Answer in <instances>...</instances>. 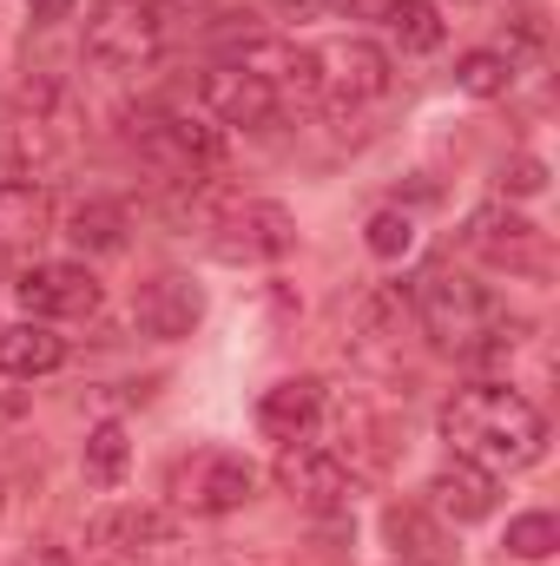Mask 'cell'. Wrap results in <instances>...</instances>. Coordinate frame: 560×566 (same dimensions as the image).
I'll return each mask as SVG.
<instances>
[{
    "label": "cell",
    "instance_id": "29",
    "mask_svg": "<svg viewBox=\"0 0 560 566\" xmlns=\"http://www.w3.org/2000/svg\"><path fill=\"white\" fill-rule=\"evenodd\" d=\"M73 7H80V0H27V13H33V20H46V27H53V20H66Z\"/></svg>",
    "mask_w": 560,
    "mask_h": 566
},
{
    "label": "cell",
    "instance_id": "9",
    "mask_svg": "<svg viewBox=\"0 0 560 566\" xmlns=\"http://www.w3.org/2000/svg\"><path fill=\"white\" fill-rule=\"evenodd\" d=\"M198 99H205V119L211 126H271L283 113V93L265 80V73H251V66H238V60H218L205 80H198Z\"/></svg>",
    "mask_w": 560,
    "mask_h": 566
},
{
    "label": "cell",
    "instance_id": "23",
    "mask_svg": "<svg viewBox=\"0 0 560 566\" xmlns=\"http://www.w3.org/2000/svg\"><path fill=\"white\" fill-rule=\"evenodd\" d=\"M80 468H86V481H93V488H120V481H126V468H133V434H126V422H93V428H86Z\"/></svg>",
    "mask_w": 560,
    "mask_h": 566
},
{
    "label": "cell",
    "instance_id": "21",
    "mask_svg": "<svg viewBox=\"0 0 560 566\" xmlns=\"http://www.w3.org/2000/svg\"><path fill=\"white\" fill-rule=\"evenodd\" d=\"M66 244L73 251H86V258H113V251H126V231H133V218H126V205H113V198H86V205H73L66 211Z\"/></svg>",
    "mask_w": 560,
    "mask_h": 566
},
{
    "label": "cell",
    "instance_id": "6",
    "mask_svg": "<svg viewBox=\"0 0 560 566\" xmlns=\"http://www.w3.org/2000/svg\"><path fill=\"white\" fill-rule=\"evenodd\" d=\"M297 251V218L271 205V198H245V205H225L218 224H211V258L218 264H283Z\"/></svg>",
    "mask_w": 560,
    "mask_h": 566
},
{
    "label": "cell",
    "instance_id": "12",
    "mask_svg": "<svg viewBox=\"0 0 560 566\" xmlns=\"http://www.w3.org/2000/svg\"><path fill=\"white\" fill-rule=\"evenodd\" d=\"M133 323H139L152 343H185L198 323H205V290L185 277V271H158L133 290Z\"/></svg>",
    "mask_w": 560,
    "mask_h": 566
},
{
    "label": "cell",
    "instance_id": "24",
    "mask_svg": "<svg viewBox=\"0 0 560 566\" xmlns=\"http://www.w3.org/2000/svg\"><path fill=\"white\" fill-rule=\"evenodd\" d=\"M515 80H521V60L501 53V46H475V53L455 60V86H462L468 99H501Z\"/></svg>",
    "mask_w": 560,
    "mask_h": 566
},
{
    "label": "cell",
    "instance_id": "15",
    "mask_svg": "<svg viewBox=\"0 0 560 566\" xmlns=\"http://www.w3.org/2000/svg\"><path fill=\"white\" fill-rule=\"evenodd\" d=\"M383 541L403 566H455V547H448V521H435L422 501H396L383 507Z\"/></svg>",
    "mask_w": 560,
    "mask_h": 566
},
{
    "label": "cell",
    "instance_id": "19",
    "mask_svg": "<svg viewBox=\"0 0 560 566\" xmlns=\"http://www.w3.org/2000/svg\"><path fill=\"white\" fill-rule=\"evenodd\" d=\"M46 231H53V198H46V185L7 178V185H0V251H27V244H40Z\"/></svg>",
    "mask_w": 560,
    "mask_h": 566
},
{
    "label": "cell",
    "instance_id": "8",
    "mask_svg": "<svg viewBox=\"0 0 560 566\" xmlns=\"http://www.w3.org/2000/svg\"><path fill=\"white\" fill-rule=\"evenodd\" d=\"M251 494H258V468L231 448H205L172 468V501L185 514H238Z\"/></svg>",
    "mask_w": 560,
    "mask_h": 566
},
{
    "label": "cell",
    "instance_id": "17",
    "mask_svg": "<svg viewBox=\"0 0 560 566\" xmlns=\"http://www.w3.org/2000/svg\"><path fill=\"white\" fill-rule=\"evenodd\" d=\"M336 7H350V13H363V20H376L403 53H435V46L448 40V27H442L435 0H336Z\"/></svg>",
    "mask_w": 560,
    "mask_h": 566
},
{
    "label": "cell",
    "instance_id": "7",
    "mask_svg": "<svg viewBox=\"0 0 560 566\" xmlns=\"http://www.w3.org/2000/svg\"><path fill=\"white\" fill-rule=\"evenodd\" d=\"M133 145H139L158 171L191 178V171H205V165L225 158V126H211L205 113H172V106H158V113H139V119H133Z\"/></svg>",
    "mask_w": 560,
    "mask_h": 566
},
{
    "label": "cell",
    "instance_id": "20",
    "mask_svg": "<svg viewBox=\"0 0 560 566\" xmlns=\"http://www.w3.org/2000/svg\"><path fill=\"white\" fill-rule=\"evenodd\" d=\"M93 547H106V554H152V547H165V534H172V521L158 514V507H106V514H93Z\"/></svg>",
    "mask_w": 560,
    "mask_h": 566
},
{
    "label": "cell",
    "instance_id": "28",
    "mask_svg": "<svg viewBox=\"0 0 560 566\" xmlns=\"http://www.w3.org/2000/svg\"><path fill=\"white\" fill-rule=\"evenodd\" d=\"M265 7H271L278 20H317V13H323V7H336V0H265Z\"/></svg>",
    "mask_w": 560,
    "mask_h": 566
},
{
    "label": "cell",
    "instance_id": "11",
    "mask_svg": "<svg viewBox=\"0 0 560 566\" xmlns=\"http://www.w3.org/2000/svg\"><path fill=\"white\" fill-rule=\"evenodd\" d=\"M13 296L33 323H73L100 310V277L86 264H27L13 277Z\"/></svg>",
    "mask_w": 560,
    "mask_h": 566
},
{
    "label": "cell",
    "instance_id": "30",
    "mask_svg": "<svg viewBox=\"0 0 560 566\" xmlns=\"http://www.w3.org/2000/svg\"><path fill=\"white\" fill-rule=\"evenodd\" d=\"M20 566H60V554H27Z\"/></svg>",
    "mask_w": 560,
    "mask_h": 566
},
{
    "label": "cell",
    "instance_id": "25",
    "mask_svg": "<svg viewBox=\"0 0 560 566\" xmlns=\"http://www.w3.org/2000/svg\"><path fill=\"white\" fill-rule=\"evenodd\" d=\"M363 244H370V258H383V264H403V258L416 251V218H409V211H396V205H383V211H370V224H363Z\"/></svg>",
    "mask_w": 560,
    "mask_h": 566
},
{
    "label": "cell",
    "instance_id": "31",
    "mask_svg": "<svg viewBox=\"0 0 560 566\" xmlns=\"http://www.w3.org/2000/svg\"><path fill=\"white\" fill-rule=\"evenodd\" d=\"M0 514H7V488H0Z\"/></svg>",
    "mask_w": 560,
    "mask_h": 566
},
{
    "label": "cell",
    "instance_id": "26",
    "mask_svg": "<svg viewBox=\"0 0 560 566\" xmlns=\"http://www.w3.org/2000/svg\"><path fill=\"white\" fill-rule=\"evenodd\" d=\"M501 547H508L515 560H548V554L560 547V521L554 514H541V507H535V514H515Z\"/></svg>",
    "mask_w": 560,
    "mask_h": 566
},
{
    "label": "cell",
    "instance_id": "16",
    "mask_svg": "<svg viewBox=\"0 0 560 566\" xmlns=\"http://www.w3.org/2000/svg\"><path fill=\"white\" fill-rule=\"evenodd\" d=\"M60 158H66L60 126H53L40 106H33V113H13V119L0 126V165H7L13 178H33V185H40V178H46Z\"/></svg>",
    "mask_w": 560,
    "mask_h": 566
},
{
    "label": "cell",
    "instance_id": "10",
    "mask_svg": "<svg viewBox=\"0 0 560 566\" xmlns=\"http://www.w3.org/2000/svg\"><path fill=\"white\" fill-rule=\"evenodd\" d=\"M278 488L290 494V501H303L310 514H336V507H350L356 474H350V468H343V454H336V448H323V441H283Z\"/></svg>",
    "mask_w": 560,
    "mask_h": 566
},
{
    "label": "cell",
    "instance_id": "13",
    "mask_svg": "<svg viewBox=\"0 0 560 566\" xmlns=\"http://www.w3.org/2000/svg\"><path fill=\"white\" fill-rule=\"evenodd\" d=\"M323 409H330V382L317 376H283L258 396V428L271 441H317L323 428Z\"/></svg>",
    "mask_w": 560,
    "mask_h": 566
},
{
    "label": "cell",
    "instance_id": "27",
    "mask_svg": "<svg viewBox=\"0 0 560 566\" xmlns=\"http://www.w3.org/2000/svg\"><path fill=\"white\" fill-rule=\"evenodd\" d=\"M495 185H501V198H541V191H548V165H541L535 151H515Z\"/></svg>",
    "mask_w": 560,
    "mask_h": 566
},
{
    "label": "cell",
    "instance_id": "22",
    "mask_svg": "<svg viewBox=\"0 0 560 566\" xmlns=\"http://www.w3.org/2000/svg\"><path fill=\"white\" fill-rule=\"evenodd\" d=\"M403 323H409V296H403L396 283L363 290V303L350 310V329H356L363 349H390V343H403Z\"/></svg>",
    "mask_w": 560,
    "mask_h": 566
},
{
    "label": "cell",
    "instance_id": "3",
    "mask_svg": "<svg viewBox=\"0 0 560 566\" xmlns=\"http://www.w3.org/2000/svg\"><path fill=\"white\" fill-rule=\"evenodd\" d=\"M495 290L481 277H468V271H455V264H428L409 290V316H416V329L435 343V349H448V356H475V343H481V329L495 323Z\"/></svg>",
    "mask_w": 560,
    "mask_h": 566
},
{
    "label": "cell",
    "instance_id": "18",
    "mask_svg": "<svg viewBox=\"0 0 560 566\" xmlns=\"http://www.w3.org/2000/svg\"><path fill=\"white\" fill-rule=\"evenodd\" d=\"M60 363H66V336H60L53 323H33V316L0 323V369H7L13 382H40V376H53Z\"/></svg>",
    "mask_w": 560,
    "mask_h": 566
},
{
    "label": "cell",
    "instance_id": "14",
    "mask_svg": "<svg viewBox=\"0 0 560 566\" xmlns=\"http://www.w3.org/2000/svg\"><path fill=\"white\" fill-rule=\"evenodd\" d=\"M501 507V481L488 474V468H475V461H448L435 481H428V514L435 521H455V527H475V521H488Z\"/></svg>",
    "mask_w": 560,
    "mask_h": 566
},
{
    "label": "cell",
    "instance_id": "2",
    "mask_svg": "<svg viewBox=\"0 0 560 566\" xmlns=\"http://www.w3.org/2000/svg\"><path fill=\"white\" fill-rule=\"evenodd\" d=\"M390 53L363 33H336V40H317V46H290V66H283V99H303V106H370L390 93Z\"/></svg>",
    "mask_w": 560,
    "mask_h": 566
},
{
    "label": "cell",
    "instance_id": "5",
    "mask_svg": "<svg viewBox=\"0 0 560 566\" xmlns=\"http://www.w3.org/2000/svg\"><path fill=\"white\" fill-rule=\"evenodd\" d=\"M165 53V20L152 0H106L86 27V60L100 73H145Z\"/></svg>",
    "mask_w": 560,
    "mask_h": 566
},
{
    "label": "cell",
    "instance_id": "4",
    "mask_svg": "<svg viewBox=\"0 0 560 566\" xmlns=\"http://www.w3.org/2000/svg\"><path fill=\"white\" fill-rule=\"evenodd\" d=\"M462 244L488 264V271H508V277H548L554 271V251H548V231L535 224V218H521L508 198L501 205H481L475 218H468V231H462Z\"/></svg>",
    "mask_w": 560,
    "mask_h": 566
},
{
    "label": "cell",
    "instance_id": "1",
    "mask_svg": "<svg viewBox=\"0 0 560 566\" xmlns=\"http://www.w3.org/2000/svg\"><path fill=\"white\" fill-rule=\"evenodd\" d=\"M442 441L488 474L535 468L548 454V416L515 382H468L442 402Z\"/></svg>",
    "mask_w": 560,
    "mask_h": 566
}]
</instances>
